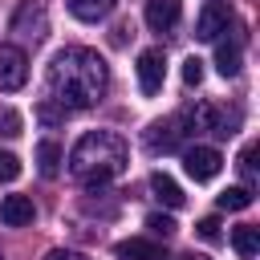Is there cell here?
I'll use <instances>...</instances> for the list:
<instances>
[{
    "mask_svg": "<svg viewBox=\"0 0 260 260\" xmlns=\"http://www.w3.org/2000/svg\"><path fill=\"white\" fill-rule=\"evenodd\" d=\"M49 89L65 110H89L106 98L110 89V69L106 61L85 49V45H65L49 61Z\"/></svg>",
    "mask_w": 260,
    "mask_h": 260,
    "instance_id": "1",
    "label": "cell"
},
{
    "mask_svg": "<svg viewBox=\"0 0 260 260\" xmlns=\"http://www.w3.org/2000/svg\"><path fill=\"white\" fill-rule=\"evenodd\" d=\"M69 171L89 187H106L110 179H118L126 171V142L114 134V130H89L73 142L69 150Z\"/></svg>",
    "mask_w": 260,
    "mask_h": 260,
    "instance_id": "2",
    "label": "cell"
},
{
    "mask_svg": "<svg viewBox=\"0 0 260 260\" xmlns=\"http://www.w3.org/2000/svg\"><path fill=\"white\" fill-rule=\"evenodd\" d=\"M191 134H195V118H191V114H171V118H158V122H150V130H146V150H150V154H171V150H183Z\"/></svg>",
    "mask_w": 260,
    "mask_h": 260,
    "instance_id": "3",
    "label": "cell"
},
{
    "mask_svg": "<svg viewBox=\"0 0 260 260\" xmlns=\"http://www.w3.org/2000/svg\"><path fill=\"white\" fill-rule=\"evenodd\" d=\"M28 81V57L16 45H0V93H16Z\"/></svg>",
    "mask_w": 260,
    "mask_h": 260,
    "instance_id": "4",
    "label": "cell"
},
{
    "mask_svg": "<svg viewBox=\"0 0 260 260\" xmlns=\"http://www.w3.org/2000/svg\"><path fill=\"white\" fill-rule=\"evenodd\" d=\"M228 24H232V4L207 0L203 12H199V20H195V37H199V41H219V37L228 32Z\"/></svg>",
    "mask_w": 260,
    "mask_h": 260,
    "instance_id": "5",
    "label": "cell"
},
{
    "mask_svg": "<svg viewBox=\"0 0 260 260\" xmlns=\"http://www.w3.org/2000/svg\"><path fill=\"white\" fill-rule=\"evenodd\" d=\"M162 81H167V57H162V49L138 53V89H142L146 98H154V93L162 89Z\"/></svg>",
    "mask_w": 260,
    "mask_h": 260,
    "instance_id": "6",
    "label": "cell"
},
{
    "mask_svg": "<svg viewBox=\"0 0 260 260\" xmlns=\"http://www.w3.org/2000/svg\"><path fill=\"white\" fill-rule=\"evenodd\" d=\"M183 167H187V175H191L195 183H207V179H215V175H219L223 154H219L215 146H191V150L183 154Z\"/></svg>",
    "mask_w": 260,
    "mask_h": 260,
    "instance_id": "7",
    "label": "cell"
},
{
    "mask_svg": "<svg viewBox=\"0 0 260 260\" xmlns=\"http://www.w3.org/2000/svg\"><path fill=\"white\" fill-rule=\"evenodd\" d=\"M183 16V0H146V24L154 32H171Z\"/></svg>",
    "mask_w": 260,
    "mask_h": 260,
    "instance_id": "8",
    "label": "cell"
},
{
    "mask_svg": "<svg viewBox=\"0 0 260 260\" xmlns=\"http://www.w3.org/2000/svg\"><path fill=\"white\" fill-rule=\"evenodd\" d=\"M45 28H49V16H45V8L37 4H24L16 16H12V32H20V37H32V41H41L45 37Z\"/></svg>",
    "mask_w": 260,
    "mask_h": 260,
    "instance_id": "9",
    "label": "cell"
},
{
    "mask_svg": "<svg viewBox=\"0 0 260 260\" xmlns=\"http://www.w3.org/2000/svg\"><path fill=\"white\" fill-rule=\"evenodd\" d=\"M32 215H37V207H32L28 195H4V203H0V223L24 228V223H32Z\"/></svg>",
    "mask_w": 260,
    "mask_h": 260,
    "instance_id": "10",
    "label": "cell"
},
{
    "mask_svg": "<svg viewBox=\"0 0 260 260\" xmlns=\"http://www.w3.org/2000/svg\"><path fill=\"white\" fill-rule=\"evenodd\" d=\"M65 4H69V12H73L77 20L98 24V20H106V16L114 12V4H118V0H65Z\"/></svg>",
    "mask_w": 260,
    "mask_h": 260,
    "instance_id": "11",
    "label": "cell"
},
{
    "mask_svg": "<svg viewBox=\"0 0 260 260\" xmlns=\"http://www.w3.org/2000/svg\"><path fill=\"white\" fill-rule=\"evenodd\" d=\"M150 191H154V199H158V203H167V207H183V199H187V195H183V187H179L171 175H162V171H154V175H150Z\"/></svg>",
    "mask_w": 260,
    "mask_h": 260,
    "instance_id": "12",
    "label": "cell"
},
{
    "mask_svg": "<svg viewBox=\"0 0 260 260\" xmlns=\"http://www.w3.org/2000/svg\"><path fill=\"white\" fill-rule=\"evenodd\" d=\"M118 260H167L162 256V248L154 244V240H122L118 244Z\"/></svg>",
    "mask_w": 260,
    "mask_h": 260,
    "instance_id": "13",
    "label": "cell"
},
{
    "mask_svg": "<svg viewBox=\"0 0 260 260\" xmlns=\"http://www.w3.org/2000/svg\"><path fill=\"white\" fill-rule=\"evenodd\" d=\"M232 248H236L240 260H256V252H260V228H252V223L236 228L232 232Z\"/></svg>",
    "mask_w": 260,
    "mask_h": 260,
    "instance_id": "14",
    "label": "cell"
},
{
    "mask_svg": "<svg viewBox=\"0 0 260 260\" xmlns=\"http://www.w3.org/2000/svg\"><path fill=\"white\" fill-rule=\"evenodd\" d=\"M61 146L53 142V138H45L41 146H37V171L45 175V179H57V171H61Z\"/></svg>",
    "mask_w": 260,
    "mask_h": 260,
    "instance_id": "15",
    "label": "cell"
},
{
    "mask_svg": "<svg viewBox=\"0 0 260 260\" xmlns=\"http://www.w3.org/2000/svg\"><path fill=\"white\" fill-rule=\"evenodd\" d=\"M215 69H219L223 77H236V73H240V41H219V49H215Z\"/></svg>",
    "mask_w": 260,
    "mask_h": 260,
    "instance_id": "16",
    "label": "cell"
},
{
    "mask_svg": "<svg viewBox=\"0 0 260 260\" xmlns=\"http://www.w3.org/2000/svg\"><path fill=\"white\" fill-rule=\"evenodd\" d=\"M219 207H223V211H244V207H252V187H228V191H219Z\"/></svg>",
    "mask_w": 260,
    "mask_h": 260,
    "instance_id": "17",
    "label": "cell"
},
{
    "mask_svg": "<svg viewBox=\"0 0 260 260\" xmlns=\"http://www.w3.org/2000/svg\"><path fill=\"white\" fill-rule=\"evenodd\" d=\"M20 175V158L12 150H0V183H12Z\"/></svg>",
    "mask_w": 260,
    "mask_h": 260,
    "instance_id": "18",
    "label": "cell"
},
{
    "mask_svg": "<svg viewBox=\"0 0 260 260\" xmlns=\"http://www.w3.org/2000/svg\"><path fill=\"white\" fill-rule=\"evenodd\" d=\"M252 158H256V146H244V154H240V162H236V167H240V175L248 179L244 187H252V183H256V162H252Z\"/></svg>",
    "mask_w": 260,
    "mask_h": 260,
    "instance_id": "19",
    "label": "cell"
},
{
    "mask_svg": "<svg viewBox=\"0 0 260 260\" xmlns=\"http://www.w3.org/2000/svg\"><path fill=\"white\" fill-rule=\"evenodd\" d=\"M195 232H199V240H207V244H215V240L223 236V232H219V219H215V215H203V219L195 223Z\"/></svg>",
    "mask_w": 260,
    "mask_h": 260,
    "instance_id": "20",
    "label": "cell"
},
{
    "mask_svg": "<svg viewBox=\"0 0 260 260\" xmlns=\"http://www.w3.org/2000/svg\"><path fill=\"white\" fill-rule=\"evenodd\" d=\"M20 126H24V122H20V114H16V110H0V134H4V138H16V134H20Z\"/></svg>",
    "mask_w": 260,
    "mask_h": 260,
    "instance_id": "21",
    "label": "cell"
},
{
    "mask_svg": "<svg viewBox=\"0 0 260 260\" xmlns=\"http://www.w3.org/2000/svg\"><path fill=\"white\" fill-rule=\"evenodd\" d=\"M183 81H187V85H199V81H203V61H199V57H187V61H183Z\"/></svg>",
    "mask_w": 260,
    "mask_h": 260,
    "instance_id": "22",
    "label": "cell"
},
{
    "mask_svg": "<svg viewBox=\"0 0 260 260\" xmlns=\"http://www.w3.org/2000/svg\"><path fill=\"white\" fill-rule=\"evenodd\" d=\"M146 228H150L154 236H171V232H175V219H171V215H158V211H154V215H146Z\"/></svg>",
    "mask_w": 260,
    "mask_h": 260,
    "instance_id": "23",
    "label": "cell"
},
{
    "mask_svg": "<svg viewBox=\"0 0 260 260\" xmlns=\"http://www.w3.org/2000/svg\"><path fill=\"white\" fill-rule=\"evenodd\" d=\"M45 260H85L81 252H69V248H53V252H45Z\"/></svg>",
    "mask_w": 260,
    "mask_h": 260,
    "instance_id": "24",
    "label": "cell"
},
{
    "mask_svg": "<svg viewBox=\"0 0 260 260\" xmlns=\"http://www.w3.org/2000/svg\"><path fill=\"white\" fill-rule=\"evenodd\" d=\"M57 118H65V110H57V106H41V122H57Z\"/></svg>",
    "mask_w": 260,
    "mask_h": 260,
    "instance_id": "25",
    "label": "cell"
},
{
    "mask_svg": "<svg viewBox=\"0 0 260 260\" xmlns=\"http://www.w3.org/2000/svg\"><path fill=\"white\" fill-rule=\"evenodd\" d=\"M183 260H207V256H195V252H191V256H183Z\"/></svg>",
    "mask_w": 260,
    "mask_h": 260,
    "instance_id": "26",
    "label": "cell"
},
{
    "mask_svg": "<svg viewBox=\"0 0 260 260\" xmlns=\"http://www.w3.org/2000/svg\"><path fill=\"white\" fill-rule=\"evenodd\" d=\"M0 260H4V256H0Z\"/></svg>",
    "mask_w": 260,
    "mask_h": 260,
    "instance_id": "27",
    "label": "cell"
}]
</instances>
